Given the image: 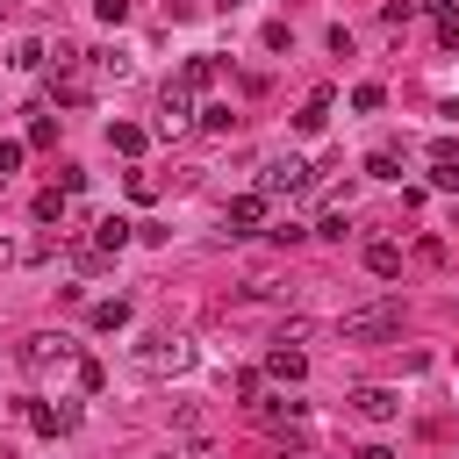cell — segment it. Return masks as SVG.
<instances>
[{"label": "cell", "instance_id": "cell-5", "mask_svg": "<svg viewBox=\"0 0 459 459\" xmlns=\"http://www.w3.org/2000/svg\"><path fill=\"white\" fill-rule=\"evenodd\" d=\"M136 359H143L151 373H165V366L179 373V366H186V344H179V337H143V351H136Z\"/></svg>", "mask_w": 459, "mask_h": 459}, {"label": "cell", "instance_id": "cell-8", "mask_svg": "<svg viewBox=\"0 0 459 459\" xmlns=\"http://www.w3.org/2000/svg\"><path fill=\"white\" fill-rule=\"evenodd\" d=\"M330 100H337V93H330V86H316V93L301 100V115H294V129H301V136H316V129L330 122Z\"/></svg>", "mask_w": 459, "mask_h": 459}, {"label": "cell", "instance_id": "cell-14", "mask_svg": "<svg viewBox=\"0 0 459 459\" xmlns=\"http://www.w3.org/2000/svg\"><path fill=\"white\" fill-rule=\"evenodd\" d=\"M93 244H100V251H122V244H129V222H122V215H108V222L93 230Z\"/></svg>", "mask_w": 459, "mask_h": 459}, {"label": "cell", "instance_id": "cell-10", "mask_svg": "<svg viewBox=\"0 0 459 459\" xmlns=\"http://www.w3.org/2000/svg\"><path fill=\"white\" fill-rule=\"evenodd\" d=\"M265 373H273V380H301V373H308V359H301L294 344H273V351H265Z\"/></svg>", "mask_w": 459, "mask_h": 459}, {"label": "cell", "instance_id": "cell-11", "mask_svg": "<svg viewBox=\"0 0 459 459\" xmlns=\"http://www.w3.org/2000/svg\"><path fill=\"white\" fill-rule=\"evenodd\" d=\"M366 273L373 280H394L402 273V244H366Z\"/></svg>", "mask_w": 459, "mask_h": 459}, {"label": "cell", "instance_id": "cell-6", "mask_svg": "<svg viewBox=\"0 0 459 459\" xmlns=\"http://www.w3.org/2000/svg\"><path fill=\"white\" fill-rule=\"evenodd\" d=\"M186 115H194V93H186V86H165V100H158V129L172 136V129H186Z\"/></svg>", "mask_w": 459, "mask_h": 459}, {"label": "cell", "instance_id": "cell-13", "mask_svg": "<svg viewBox=\"0 0 459 459\" xmlns=\"http://www.w3.org/2000/svg\"><path fill=\"white\" fill-rule=\"evenodd\" d=\"M208 79H215V57H186V72H179V86H186V93H201Z\"/></svg>", "mask_w": 459, "mask_h": 459}, {"label": "cell", "instance_id": "cell-17", "mask_svg": "<svg viewBox=\"0 0 459 459\" xmlns=\"http://www.w3.org/2000/svg\"><path fill=\"white\" fill-rule=\"evenodd\" d=\"M430 186L452 194V186H459V158H430Z\"/></svg>", "mask_w": 459, "mask_h": 459}, {"label": "cell", "instance_id": "cell-1", "mask_svg": "<svg viewBox=\"0 0 459 459\" xmlns=\"http://www.w3.org/2000/svg\"><path fill=\"white\" fill-rule=\"evenodd\" d=\"M394 330H402V301H366V308H351V316L337 323L344 344H380V337H394Z\"/></svg>", "mask_w": 459, "mask_h": 459}, {"label": "cell", "instance_id": "cell-15", "mask_svg": "<svg viewBox=\"0 0 459 459\" xmlns=\"http://www.w3.org/2000/svg\"><path fill=\"white\" fill-rule=\"evenodd\" d=\"M108 143H115V151H129V158H136V151H143V129H136V122H115V129H108Z\"/></svg>", "mask_w": 459, "mask_h": 459}, {"label": "cell", "instance_id": "cell-22", "mask_svg": "<svg viewBox=\"0 0 459 459\" xmlns=\"http://www.w3.org/2000/svg\"><path fill=\"white\" fill-rule=\"evenodd\" d=\"M0 265H14V244H7V237H0Z\"/></svg>", "mask_w": 459, "mask_h": 459}, {"label": "cell", "instance_id": "cell-2", "mask_svg": "<svg viewBox=\"0 0 459 459\" xmlns=\"http://www.w3.org/2000/svg\"><path fill=\"white\" fill-rule=\"evenodd\" d=\"M258 194L273 201V194H308V165L301 158H273L265 172H258Z\"/></svg>", "mask_w": 459, "mask_h": 459}, {"label": "cell", "instance_id": "cell-16", "mask_svg": "<svg viewBox=\"0 0 459 459\" xmlns=\"http://www.w3.org/2000/svg\"><path fill=\"white\" fill-rule=\"evenodd\" d=\"M36 222H65V186H50V194H36Z\"/></svg>", "mask_w": 459, "mask_h": 459}, {"label": "cell", "instance_id": "cell-9", "mask_svg": "<svg viewBox=\"0 0 459 459\" xmlns=\"http://www.w3.org/2000/svg\"><path fill=\"white\" fill-rule=\"evenodd\" d=\"M29 423H36L43 437H72V430H79V409H43V402H36V409H29Z\"/></svg>", "mask_w": 459, "mask_h": 459}, {"label": "cell", "instance_id": "cell-18", "mask_svg": "<svg viewBox=\"0 0 459 459\" xmlns=\"http://www.w3.org/2000/svg\"><path fill=\"white\" fill-rule=\"evenodd\" d=\"M380 100H387V93H380V86H373V79H366V86H351V108H359V115H373V108H380Z\"/></svg>", "mask_w": 459, "mask_h": 459}, {"label": "cell", "instance_id": "cell-19", "mask_svg": "<svg viewBox=\"0 0 459 459\" xmlns=\"http://www.w3.org/2000/svg\"><path fill=\"white\" fill-rule=\"evenodd\" d=\"M366 172H373V179H402V165H394V151H373V158H366Z\"/></svg>", "mask_w": 459, "mask_h": 459}, {"label": "cell", "instance_id": "cell-12", "mask_svg": "<svg viewBox=\"0 0 459 459\" xmlns=\"http://www.w3.org/2000/svg\"><path fill=\"white\" fill-rule=\"evenodd\" d=\"M93 330H129V301H93Z\"/></svg>", "mask_w": 459, "mask_h": 459}, {"label": "cell", "instance_id": "cell-7", "mask_svg": "<svg viewBox=\"0 0 459 459\" xmlns=\"http://www.w3.org/2000/svg\"><path fill=\"white\" fill-rule=\"evenodd\" d=\"M351 402H359V416H373V423H387V416H402V394H394V387H359Z\"/></svg>", "mask_w": 459, "mask_h": 459}, {"label": "cell", "instance_id": "cell-3", "mask_svg": "<svg viewBox=\"0 0 459 459\" xmlns=\"http://www.w3.org/2000/svg\"><path fill=\"white\" fill-rule=\"evenodd\" d=\"M222 222H230V237H251V230H258V222H265V194H237V201H230V215H222Z\"/></svg>", "mask_w": 459, "mask_h": 459}, {"label": "cell", "instance_id": "cell-21", "mask_svg": "<svg viewBox=\"0 0 459 459\" xmlns=\"http://www.w3.org/2000/svg\"><path fill=\"white\" fill-rule=\"evenodd\" d=\"M14 165H22V143H0V179H7Z\"/></svg>", "mask_w": 459, "mask_h": 459}, {"label": "cell", "instance_id": "cell-4", "mask_svg": "<svg viewBox=\"0 0 459 459\" xmlns=\"http://www.w3.org/2000/svg\"><path fill=\"white\" fill-rule=\"evenodd\" d=\"M65 351H72V344L43 330V337H29V344H22V366H29V373H43V366H65Z\"/></svg>", "mask_w": 459, "mask_h": 459}, {"label": "cell", "instance_id": "cell-20", "mask_svg": "<svg viewBox=\"0 0 459 459\" xmlns=\"http://www.w3.org/2000/svg\"><path fill=\"white\" fill-rule=\"evenodd\" d=\"M93 14H100V22H122V14H129V0H93Z\"/></svg>", "mask_w": 459, "mask_h": 459}]
</instances>
